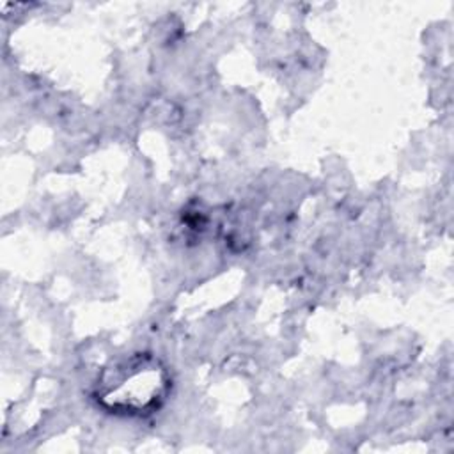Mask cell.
Segmentation results:
<instances>
[{"instance_id":"1","label":"cell","mask_w":454,"mask_h":454,"mask_svg":"<svg viewBox=\"0 0 454 454\" xmlns=\"http://www.w3.org/2000/svg\"><path fill=\"white\" fill-rule=\"evenodd\" d=\"M170 390L165 364L151 353H135L106 365L94 383L96 403L115 415L144 417L158 410Z\"/></svg>"}]
</instances>
